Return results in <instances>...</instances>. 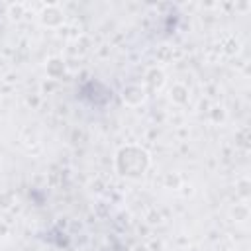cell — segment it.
Wrapping results in <instances>:
<instances>
[{"label": "cell", "mask_w": 251, "mask_h": 251, "mask_svg": "<svg viewBox=\"0 0 251 251\" xmlns=\"http://www.w3.org/2000/svg\"><path fill=\"white\" fill-rule=\"evenodd\" d=\"M149 167L151 157L141 145L127 143L116 153V171L126 178H139L147 173Z\"/></svg>", "instance_id": "1"}, {"label": "cell", "mask_w": 251, "mask_h": 251, "mask_svg": "<svg viewBox=\"0 0 251 251\" xmlns=\"http://www.w3.org/2000/svg\"><path fill=\"white\" fill-rule=\"evenodd\" d=\"M39 22L43 27H49V29H55V27H61L63 22H65V14L63 10L57 6V4H47L41 8L39 12Z\"/></svg>", "instance_id": "2"}, {"label": "cell", "mask_w": 251, "mask_h": 251, "mask_svg": "<svg viewBox=\"0 0 251 251\" xmlns=\"http://www.w3.org/2000/svg\"><path fill=\"white\" fill-rule=\"evenodd\" d=\"M145 98H147V92H145V88L141 84H133L131 82V84L124 86V90H122V102L126 106H129V108H139L145 102Z\"/></svg>", "instance_id": "3"}, {"label": "cell", "mask_w": 251, "mask_h": 251, "mask_svg": "<svg viewBox=\"0 0 251 251\" xmlns=\"http://www.w3.org/2000/svg\"><path fill=\"white\" fill-rule=\"evenodd\" d=\"M45 73H47L49 78L57 80V78H61V76L67 73V63H65L61 57H51V59H47V63H45Z\"/></svg>", "instance_id": "4"}, {"label": "cell", "mask_w": 251, "mask_h": 251, "mask_svg": "<svg viewBox=\"0 0 251 251\" xmlns=\"http://www.w3.org/2000/svg\"><path fill=\"white\" fill-rule=\"evenodd\" d=\"M145 82H147V86H149V88L159 90V88L165 84V73H163L161 69L153 67V69H149V71H147V75H145Z\"/></svg>", "instance_id": "5"}, {"label": "cell", "mask_w": 251, "mask_h": 251, "mask_svg": "<svg viewBox=\"0 0 251 251\" xmlns=\"http://www.w3.org/2000/svg\"><path fill=\"white\" fill-rule=\"evenodd\" d=\"M171 100L175 104H186L188 102V88L182 82H175L171 86Z\"/></svg>", "instance_id": "6"}, {"label": "cell", "mask_w": 251, "mask_h": 251, "mask_svg": "<svg viewBox=\"0 0 251 251\" xmlns=\"http://www.w3.org/2000/svg\"><path fill=\"white\" fill-rule=\"evenodd\" d=\"M24 14H25V4H22V2H18V4H8V16H10L12 22L22 20Z\"/></svg>", "instance_id": "7"}, {"label": "cell", "mask_w": 251, "mask_h": 251, "mask_svg": "<svg viewBox=\"0 0 251 251\" xmlns=\"http://www.w3.org/2000/svg\"><path fill=\"white\" fill-rule=\"evenodd\" d=\"M14 204H16V196H14L12 190H4V192H0V210H2V212L10 210Z\"/></svg>", "instance_id": "8"}, {"label": "cell", "mask_w": 251, "mask_h": 251, "mask_svg": "<svg viewBox=\"0 0 251 251\" xmlns=\"http://www.w3.org/2000/svg\"><path fill=\"white\" fill-rule=\"evenodd\" d=\"M210 120H212L214 124L224 122V120H226V110H224L222 106H214V108L210 110Z\"/></svg>", "instance_id": "9"}, {"label": "cell", "mask_w": 251, "mask_h": 251, "mask_svg": "<svg viewBox=\"0 0 251 251\" xmlns=\"http://www.w3.org/2000/svg\"><path fill=\"white\" fill-rule=\"evenodd\" d=\"M233 218H235V222H245L247 220V216H249V210H247V206L245 204H239V206H235L233 208Z\"/></svg>", "instance_id": "10"}, {"label": "cell", "mask_w": 251, "mask_h": 251, "mask_svg": "<svg viewBox=\"0 0 251 251\" xmlns=\"http://www.w3.org/2000/svg\"><path fill=\"white\" fill-rule=\"evenodd\" d=\"M165 186H173V188H178L180 186V176L178 175H173V173H169L167 176H165Z\"/></svg>", "instance_id": "11"}, {"label": "cell", "mask_w": 251, "mask_h": 251, "mask_svg": "<svg viewBox=\"0 0 251 251\" xmlns=\"http://www.w3.org/2000/svg\"><path fill=\"white\" fill-rule=\"evenodd\" d=\"M147 222H149L151 226H155V224H161V214H159L157 210H151V214L147 216Z\"/></svg>", "instance_id": "12"}, {"label": "cell", "mask_w": 251, "mask_h": 251, "mask_svg": "<svg viewBox=\"0 0 251 251\" xmlns=\"http://www.w3.org/2000/svg\"><path fill=\"white\" fill-rule=\"evenodd\" d=\"M8 231H10V226H8L4 220H0V237H6Z\"/></svg>", "instance_id": "13"}, {"label": "cell", "mask_w": 251, "mask_h": 251, "mask_svg": "<svg viewBox=\"0 0 251 251\" xmlns=\"http://www.w3.org/2000/svg\"><path fill=\"white\" fill-rule=\"evenodd\" d=\"M25 104H27V106H33V108H35V106L39 104V96H27Z\"/></svg>", "instance_id": "14"}, {"label": "cell", "mask_w": 251, "mask_h": 251, "mask_svg": "<svg viewBox=\"0 0 251 251\" xmlns=\"http://www.w3.org/2000/svg\"><path fill=\"white\" fill-rule=\"evenodd\" d=\"M133 251H149V249H147V245H135Z\"/></svg>", "instance_id": "15"}]
</instances>
